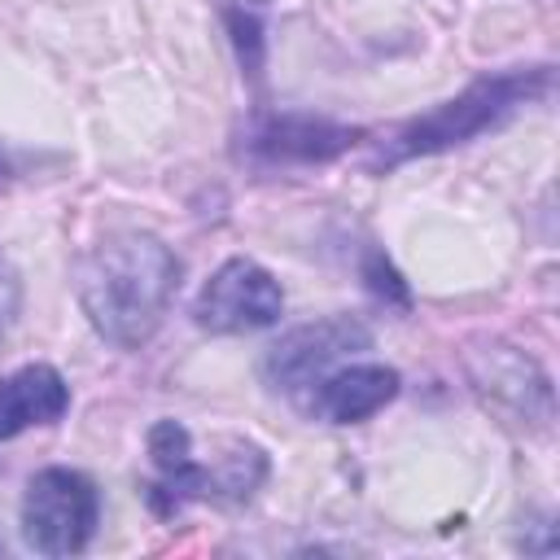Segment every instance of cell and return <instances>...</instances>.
<instances>
[{
    "label": "cell",
    "mask_w": 560,
    "mask_h": 560,
    "mask_svg": "<svg viewBox=\"0 0 560 560\" xmlns=\"http://www.w3.org/2000/svg\"><path fill=\"white\" fill-rule=\"evenodd\" d=\"M179 289L175 249L140 228L105 232L74 262V293L96 328L118 350H140L166 319Z\"/></svg>",
    "instance_id": "1"
},
{
    "label": "cell",
    "mask_w": 560,
    "mask_h": 560,
    "mask_svg": "<svg viewBox=\"0 0 560 560\" xmlns=\"http://www.w3.org/2000/svg\"><path fill=\"white\" fill-rule=\"evenodd\" d=\"M551 92V66H516V70H499V74H481L472 79L459 96L433 105L429 114L402 122L381 153L372 158V171L381 166H398L411 158H429L455 144H468L472 136L508 122L521 105H534Z\"/></svg>",
    "instance_id": "2"
},
{
    "label": "cell",
    "mask_w": 560,
    "mask_h": 560,
    "mask_svg": "<svg viewBox=\"0 0 560 560\" xmlns=\"http://www.w3.org/2000/svg\"><path fill=\"white\" fill-rule=\"evenodd\" d=\"M149 459L158 468V481L149 486V503L171 516L184 503L210 499V503H241L249 499L262 477H267V455L262 446L245 438H223L214 464L197 459L192 433L179 420H158L149 429Z\"/></svg>",
    "instance_id": "3"
},
{
    "label": "cell",
    "mask_w": 560,
    "mask_h": 560,
    "mask_svg": "<svg viewBox=\"0 0 560 560\" xmlns=\"http://www.w3.org/2000/svg\"><path fill=\"white\" fill-rule=\"evenodd\" d=\"M22 542L35 556H74L101 525V490L79 468H39L22 494Z\"/></svg>",
    "instance_id": "4"
},
{
    "label": "cell",
    "mask_w": 560,
    "mask_h": 560,
    "mask_svg": "<svg viewBox=\"0 0 560 560\" xmlns=\"http://www.w3.org/2000/svg\"><path fill=\"white\" fill-rule=\"evenodd\" d=\"M363 140L359 127L315 118V114H254L241 136L236 153L249 166L262 171H284V166H324L341 153H350Z\"/></svg>",
    "instance_id": "5"
},
{
    "label": "cell",
    "mask_w": 560,
    "mask_h": 560,
    "mask_svg": "<svg viewBox=\"0 0 560 560\" xmlns=\"http://www.w3.org/2000/svg\"><path fill=\"white\" fill-rule=\"evenodd\" d=\"M368 346H372V332L354 315H324L315 324H302V328L284 332L267 350L262 376H267L271 389L289 394V398H302L324 372L341 368L350 354H359Z\"/></svg>",
    "instance_id": "6"
},
{
    "label": "cell",
    "mask_w": 560,
    "mask_h": 560,
    "mask_svg": "<svg viewBox=\"0 0 560 560\" xmlns=\"http://www.w3.org/2000/svg\"><path fill=\"white\" fill-rule=\"evenodd\" d=\"M280 311H284V293L276 276L254 258H228L223 267H214V276L201 284L192 302V319L219 337L271 328Z\"/></svg>",
    "instance_id": "7"
},
{
    "label": "cell",
    "mask_w": 560,
    "mask_h": 560,
    "mask_svg": "<svg viewBox=\"0 0 560 560\" xmlns=\"http://www.w3.org/2000/svg\"><path fill=\"white\" fill-rule=\"evenodd\" d=\"M398 385H402L398 372L385 363H341V368L324 372L298 398V407L328 424H359V420L376 416L381 407H389L398 398Z\"/></svg>",
    "instance_id": "8"
},
{
    "label": "cell",
    "mask_w": 560,
    "mask_h": 560,
    "mask_svg": "<svg viewBox=\"0 0 560 560\" xmlns=\"http://www.w3.org/2000/svg\"><path fill=\"white\" fill-rule=\"evenodd\" d=\"M70 407V385L52 363H26L9 376H0V442L57 424Z\"/></svg>",
    "instance_id": "9"
},
{
    "label": "cell",
    "mask_w": 560,
    "mask_h": 560,
    "mask_svg": "<svg viewBox=\"0 0 560 560\" xmlns=\"http://www.w3.org/2000/svg\"><path fill=\"white\" fill-rule=\"evenodd\" d=\"M363 276H368V289H372L376 298L407 306V284H402V276L389 267V258H385L381 249H372V254H368V262H363Z\"/></svg>",
    "instance_id": "10"
},
{
    "label": "cell",
    "mask_w": 560,
    "mask_h": 560,
    "mask_svg": "<svg viewBox=\"0 0 560 560\" xmlns=\"http://www.w3.org/2000/svg\"><path fill=\"white\" fill-rule=\"evenodd\" d=\"M18 306H22V284H18V271L9 267V258L0 254V341L18 319Z\"/></svg>",
    "instance_id": "11"
},
{
    "label": "cell",
    "mask_w": 560,
    "mask_h": 560,
    "mask_svg": "<svg viewBox=\"0 0 560 560\" xmlns=\"http://www.w3.org/2000/svg\"><path fill=\"white\" fill-rule=\"evenodd\" d=\"M9 171H13V166H9V158H4V149H0V179H4Z\"/></svg>",
    "instance_id": "12"
}]
</instances>
